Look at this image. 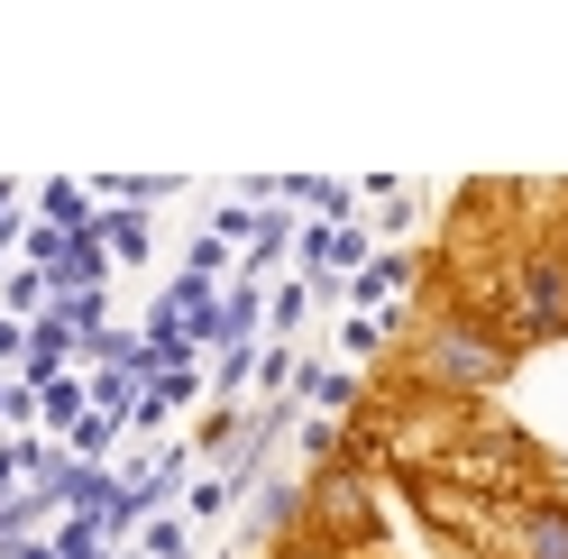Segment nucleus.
I'll return each mask as SVG.
<instances>
[{"label": "nucleus", "mask_w": 568, "mask_h": 559, "mask_svg": "<svg viewBox=\"0 0 568 559\" xmlns=\"http://www.w3.org/2000/svg\"><path fill=\"white\" fill-rule=\"evenodd\" d=\"M486 559H568V496H505V522H495Z\"/></svg>", "instance_id": "7ed1b4c3"}, {"label": "nucleus", "mask_w": 568, "mask_h": 559, "mask_svg": "<svg viewBox=\"0 0 568 559\" xmlns=\"http://www.w3.org/2000/svg\"><path fill=\"white\" fill-rule=\"evenodd\" d=\"M148 559H193V522L184 514H148Z\"/></svg>", "instance_id": "6ab92c4d"}, {"label": "nucleus", "mask_w": 568, "mask_h": 559, "mask_svg": "<svg viewBox=\"0 0 568 559\" xmlns=\"http://www.w3.org/2000/svg\"><path fill=\"white\" fill-rule=\"evenodd\" d=\"M247 386H257V339H247V348H221V376H211V404H239Z\"/></svg>", "instance_id": "2eb2a0df"}, {"label": "nucleus", "mask_w": 568, "mask_h": 559, "mask_svg": "<svg viewBox=\"0 0 568 559\" xmlns=\"http://www.w3.org/2000/svg\"><path fill=\"white\" fill-rule=\"evenodd\" d=\"M294 367H303L294 339H266V348H257V395H284V386H294Z\"/></svg>", "instance_id": "aec40b11"}, {"label": "nucleus", "mask_w": 568, "mask_h": 559, "mask_svg": "<svg viewBox=\"0 0 568 559\" xmlns=\"http://www.w3.org/2000/svg\"><path fill=\"white\" fill-rule=\"evenodd\" d=\"M55 303V275H38V266H0V312H19V322H38V312Z\"/></svg>", "instance_id": "9b49d317"}, {"label": "nucleus", "mask_w": 568, "mask_h": 559, "mask_svg": "<svg viewBox=\"0 0 568 559\" xmlns=\"http://www.w3.org/2000/svg\"><path fill=\"white\" fill-rule=\"evenodd\" d=\"M101 248H111V266H148V248H156V238H148V212H129V202H101Z\"/></svg>", "instance_id": "6e6552de"}, {"label": "nucleus", "mask_w": 568, "mask_h": 559, "mask_svg": "<svg viewBox=\"0 0 568 559\" xmlns=\"http://www.w3.org/2000/svg\"><path fill=\"white\" fill-rule=\"evenodd\" d=\"M184 275H211V285H230V248H221V238H193V248H184Z\"/></svg>", "instance_id": "4be33fe9"}, {"label": "nucleus", "mask_w": 568, "mask_h": 559, "mask_svg": "<svg viewBox=\"0 0 568 559\" xmlns=\"http://www.w3.org/2000/svg\"><path fill=\"white\" fill-rule=\"evenodd\" d=\"M0 559H55V541H47V532H28V541H10Z\"/></svg>", "instance_id": "5701e85b"}, {"label": "nucleus", "mask_w": 568, "mask_h": 559, "mask_svg": "<svg viewBox=\"0 0 568 559\" xmlns=\"http://www.w3.org/2000/svg\"><path fill=\"white\" fill-rule=\"evenodd\" d=\"M92 212H101V193H83L74 174H47V184H38V221H55V230H83Z\"/></svg>", "instance_id": "9d476101"}, {"label": "nucleus", "mask_w": 568, "mask_h": 559, "mask_svg": "<svg viewBox=\"0 0 568 559\" xmlns=\"http://www.w3.org/2000/svg\"><path fill=\"white\" fill-rule=\"evenodd\" d=\"M0 221H19V184H10V174H0Z\"/></svg>", "instance_id": "bb28decb"}, {"label": "nucleus", "mask_w": 568, "mask_h": 559, "mask_svg": "<svg viewBox=\"0 0 568 559\" xmlns=\"http://www.w3.org/2000/svg\"><path fill=\"white\" fill-rule=\"evenodd\" d=\"M111 440H120V423H101V413H83L64 449H74V459H111Z\"/></svg>", "instance_id": "412c9836"}, {"label": "nucleus", "mask_w": 568, "mask_h": 559, "mask_svg": "<svg viewBox=\"0 0 568 559\" xmlns=\"http://www.w3.org/2000/svg\"><path fill=\"white\" fill-rule=\"evenodd\" d=\"M523 358V339L495 322L486 303L449 294L440 312H413V331L385 367V395H432V404H477L486 386H505Z\"/></svg>", "instance_id": "f257e3e1"}, {"label": "nucleus", "mask_w": 568, "mask_h": 559, "mask_svg": "<svg viewBox=\"0 0 568 559\" xmlns=\"http://www.w3.org/2000/svg\"><path fill=\"white\" fill-rule=\"evenodd\" d=\"M266 559H331V550H322V541H275Z\"/></svg>", "instance_id": "b1692460"}, {"label": "nucleus", "mask_w": 568, "mask_h": 559, "mask_svg": "<svg viewBox=\"0 0 568 559\" xmlns=\"http://www.w3.org/2000/svg\"><path fill=\"white\" fill-rule=\"evenodd\" d=\"M83 386H92V413H101V423L129 431V413H138V395H148V376H138V367H83Z\"/></svg>", "instance_id": "1a4fd4ad"}, {"label": "nucleus", "mask_w": 568, "mask_h": 559, "mask_svg": "<svg viewBox=\"0 0 568 559\" xmlns=\"http://www.w3.org/2000/svg\"><path fill=\"white\" fill-rule=\"evenodd\" d=\"M550 230H559V238H568V184H559V193H550Z\"/></svg>", "instance_id": "393cba45"}, {"label": "nucleus", "mask_w": 568, "mask_h": 559, "mask_svg": "<svg viewBox=\"0 0 568 559\" xmlns=\"http://www.w3.org/2000/svg\"><path fill=\"white\" fill-rule=\"evenodd\" d=\"M413 285H422V257H413V248H376L339 294H348V312H385V303H404Z\"/></svg>", "instance_id": "423d86ee"}, {"label": "nucleus", "mask_w": 568, "mask_h": 559, "mask_svg": "<svg viewBox=\"0 0 568 559\" xmlns=\"http://www.w3.org/2000/svg\"><path fill=\"white\" fill-rule=\"evenodd\" d=\"M247 423H257V413H247V404H211V413H202V431H193V459H211V449H221V459H230V449L247 440Z\"/></svg>", "instance_id": "f8f14e48"}, {"label": "nucleus", "mask_w": 568, "mask_h": 559, "mask_svg": "<svg viewBox=\"0 0 568 559\" xmlns=\"http://www.w3.org/2000/svg\"><path fill=\"white\" fill-rule=\"evenodd\" d=\"M230 505H239L230 477H193V486H184V522H193V532H202V522H221Z\"/></svg>", "instance_id": "4468645a"}, {"label": "nucleus", "mask_w": 568, "mask_h": 559, "mask_svg": "<svg viewBox=\"0 0 568 559\" xmlns=\"http://www.w3.org/2000/svg\"><path fill=\"white\" fill-rule=\"evenodd\" d=\"M294 532H303V477L294 468H266L257 496H247V541H257V559H266L275 541H294Z\"/></svg>", "instance_id": "39448f33"}, {"label": "nucleus", "mask_w": 568, "mask_h": 559, "mask_svg": "<svg viewBox=\"0 0 568 559\" xmlns=\"http://www.w3.org/2000/svg\"><path fill=\"white\" fill-rule=\"evenodd\" d=\"M0 431H38V386L28 376H0Z\"/></svg>", "instance_id": "a211bd4d"}, {"label": "nucleus", "mask_w": 568, "mask_h": 559, "mask_svg": "<svg viewBox=\"0 0 568 559\" xmlns=\"http://www.w3.org/2000/svg\"><path fill=\"white\" fill-rule=\"evenodd\" d=\"M339 440H348V431L331 423V413H312V423H294V449H303L312 468H331V459H339Z\"/></svg>", "instance_id": "f3484780"}, {"label": "nucleus", "mask_w": 568, "mask_h": 559, "mask_svg": "<svg viewBox=\"0 0 568 559\" xmlns=\"http://www.w3.org/2000/svg\"><path fill=\"white\" fill-rule=\"evenodd\" d=\"M303 322H312V285H303V275H294V285H266V331L294 339Z\"/></svg>", "instance_id": "ddd939ff"}, {"label": "nucleus", "mask_w": 568, "mask_h": 559, "mask_svg": "<svg viewBox=\"0 0 568 559\" xmlns=\"http://www.w3.org/2000/svg\"><path fill=\"white\" fill-rule=\"evenodd\" d=\"M495 322H505L523 348L531 339H568V238L550 221L531 238H514L505 275H495Z\"/></svg>", "instance_id": "f03ea898"}, {"label": "nucleus", "mask_w": 568, "mask_h": 559, "mask_svg": "<svg viewBox=\"0 0 568 559\" xmlns=\"http://www.w3.org/2000/svg\"><path fill=\"white\" fill-rule=\"evenodd\" d=\"M247 230H257V212H247L239 193H221V202H202V238H221V248H230V238H247Z\"/></svg>", "instance_id": "dca6fc26"}, {"label": "nucleus", "mask_w": 568, "mask_h": 559, "mask_svg": "<svg viewBox=\"0 0 568 559\" xmlns=\"http://www.w3.org/2000/svg\"><path fill=\"white\" fill-rule=\"evenodd\" d=\"M0 496H19V468H10V440H0Z\"/></svg>", "instance_id": "a878e982"}, {"label": "nucleus", "mask_w": 568, "mask_h": 559, "mask_svg": "<svg viewBox=\"0 0 568 559\" xmlns=\"http://www.w3.org/2000/svg\"><path fill=\"white\" fill-rule=\"evenodd\" d=\"M294 275H322V285H348L367 257H376V238L358 230V221H294Z\"/></svg>", "instance_id": "20e7f679"}, {"label": "nucleus", "mask_w": 568, "mask_h": 559, "mask_svg": "<svg viewBox=\"0 0 568 559\" xmlns=\"http://www.w3.org/2000/svg\"><path fill=\"white\" fill-rule=\"evenodd\" d=\"M92 413V386H83V367H64V376H47L38 386V431L47 440H74V423Z\"/></svg>", "instance_id": "0eeeda50"}]
</instances>
